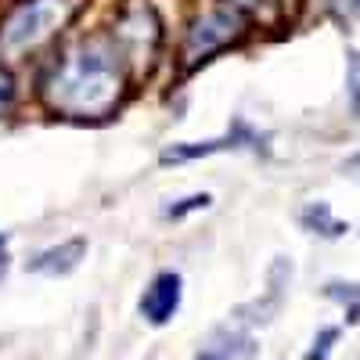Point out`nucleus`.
<instances>
[{"mask_svg": "<svg viewBox=\"0 0 360 360\" xmlns=\"http://www.w3.org/2000/svg\"><path fill=\"white\" fill-rule=\"evenodd\" d=\"M321 4L328 8V11H332L335 18H356L360 15V0H321Z\"/></svg>", "mask_w": 360, "mask_h": 360, "instance_id": "14", "label": "nucleus"}, {"mask_svg": "<svg viewBox=\"0 0 360 360\" xmlns=\"http://www.w3.org/2000/svg\"><path fill=\"white\" fill-rule=\"evenodd\" d=\"M242 37V11L238 8H217L205 11L202 18H195V25L188 29L184 40V65L195 69L202 62H209L217 51H224L227 44H234Z\"/></svg>", "mask_w": 360, "mask_h": 360, "instance_id": "3", "label": "nucleus"}, {"mask_svg": "<svg viewBox=\"0 0 360 360\" xmlns=\"http://www.w3.org/2000/svg\"><path fill=\"white\" fill-rule=\"evenodd\" d=\"M324 295L328 299H339V303L346 307L349 324H360V285H339V281H332V285L324 288Z\"/></svg>", "mask_w": 360, "mask_h": 360, "instance_id": "10", "label": "nucleus"}, {"mask_svg": "<svg viewBox=\"0 0 360 360\" xmlns=\"http://www.w3.org/2000/svg\"><path fill=\"white\" fill-rule=\"evenodd\" d=\"M342 173H346L349 180H356V184H360V155H353V159L342 166Z\"/></svg>", "mask_w": 360, "mask_h": 360, "instance_id": "17", "label": "nucleus"}, {"mask_svg": "<svg viewBox=\"0 0 360 360\" xmlns=\"http://www.w3.org/2000/svg\"><path fill=\"white\" fill-rule=\"evenodd\" d=\"M72 15H76V0H25L0 25V51L22 54L29 47H37L51 33H58Z\"/></svg>", "mask_w": 360, "mask_h": 360, "instance_id": "2", "label": "nucleus"}, {"mask_svg": "<svg viewBox=\"0 0 360 360\" xmlns=\"http://www.w3.org/2000/svg\"><path fill=\"white\" fill-rule=\"evenodd\" d=\"M148 40H159V22H155V11L148 4H130L123 11V18H119V29H115V40L123 44L130 54H152L155 44H144Z\"/></svg>", "mask_w": 360, "mask_h": 360, "instance_id": "5", "label": "nucleus"}, {"mask_svg": "<svg viewBox=\"0 0 360 360\" xmlns=\"http://www.w3.org/2000/svg\"><path fill=\"white\" fill-rule=\"evenodd\" d=\"M86 256V242L83 238H72V242H62L54 249H44L37 252L33 259L25 263V270H33V274H47V278H65L79 266V259Z\"/></svg>", "mask_w": 360, "mask_h": 360, "instance_id": "7", "label": "nucleus"}, {"mask_svg": "<svg viewBox=\"0 0 360 360\" xmlns=\"http://www.w3.org/2000/svg\"><path fill=\"white\" fill-rule=\"evenodd\" d=\"M127 58L115 40H83L69 47L44 76V98L54 112L72 119H101L123 98Z\"/></svg>", "mask_w": 360, "mask_h": 360, "instance_id": "1", "label": "nucleus"}, {"mask_svg": "<svg viewBox=\"0 0 360 360\" xmlns=\"http://www.w3.org/2000/svg\"><path fill=\"white\" fill-rule=\"evenodd\" d=\"M180 295H184V281H180V274H176V270H162V274H155L152 285L144 288L137 310H141V317L152 328H162V324H169L176 317Z\"/></svg>", "mask_w": 360, "mask_h": 360, "instance_id": "4", "label": "nucleus"}, {"mask_svg": "<svg viewBox=\"0 0 360 360\" xmlns=\"http://www.w3.org/2000/svg\"><path fill=\"white\" fill-rule=\"evenodd\" d=\"M209 202H213V198H209V195H191V198H184V202H180V205H169L166 209V217H184V213H191V209H205Z\"/></svg>", "mask_w": 360, "mask_h": 360, "instance_id": "15", "label": "nucleus"}, {"mask_svg": "<svg viewBox=\"0 0 360 360\" xmlns=\"http://www.w3.org/2000/svg\"><path fill=\"white\" fill-rule=\"evenodd\" d=\"M256 356V339L242 328H217L209 342L195 353V360H252Z\"/></svg>", "mask_w": 360, "mask_h": 360, "instance_id": "6", "label": "nucleus"}, {"mask_svg": "<svg viewBox=\"0 0 360 360\" xmlns=\"http://www.w3.org/2000/svg\"><path fill=\"white\" fill-rule=\"evenodd\" d=\"M299 220H303V227H307V231L324 234V238H339V234H346V231H349V224H342V220H335V217H332L328 202H310V205L303 209V213H299Z\"/></svg>", "mask_w": 360, "mask_h": 360, "instance_id": "9", "label": "nucleus"}, {"mask_svg": "<svg viewBox=\"0 0 360 360\" xmlns=\"http://www.w3.org/2000/svg\"><path fill=\"white\" fill-rule=\"evenodd\" d=\"M231 8H238L242 15H252L259 22H278L281 15V0H227Z\"/></svg>", "mask_w": 360, "mask_h": 360, "instance_id": "11", "label": "nucleus"}, {"mask_svg": "<svg viewBox=\"0 0 360 360\" xmlns=\"http://www.w3.org/2000/svg\"><path fill=\"white\" fill-rule=\"evenodd\" d=\"M4 270H8V245H4V238H0V278H4Z\"/></svg>", "mask_w": 360, "mask_h": 360, "instance_id": "18", "label": "nucleus"}, {"mask_svg": "<svg viewBox=\"0 0 360 360\" xmlns=\"http://www.w3.org/2000/svg\"><path fill=\"white\" fill-rule=\"evenodd\" d=\"M11 101H15V79L4 65H0V115L11 108Z\"/></svg>", "mask_w": 360, "mask_h": 360, "instance_id": "16", "label": "nucleus"}, {"mask_svg": "<svg viewBox=\"0 0 360 360\" xmlns=\"http://www.w3.org/2000/svg\"><path fill=\"white\" fill-rule=\"evenodd\" d=\"M238 144H259V134H252L245 123H234V134L220 137V141H205V144H173L162 152V162H188V159H198V155H213V152H224V148H238Z\"/></svg>", "mask_w": 360, "mask_h": 360, "instance_id": "8", "label": "nucleus"}, {"mask_svg": "<svg viewBox=\"0 0 360 360\" xmlns=\"http://www.w3.org/2000/svg\"><path fill=\"white\" fill-rule=\"evenodd\" d=\"M335 342H339V328H321V335L314 339V349L307 353V360H328Z\"/></svg>", "mask_w": 360, "mask_h": 360, "instance_id": "13", "label": "nucleus"}, {"mask_svg": "<svg viewBox=\"0 0 360 360\" xmlns=\"http://www.w3.org/2000/svg\"><path fill=\"white\" fill-rule=\"evenodd\" d=\"M346 94L353 112H360V51H346Z\"/></svg>", "mask_w": 360, "mask_h": 360, "instance_id": "12", "label": "nucleus"}]
</instances>
